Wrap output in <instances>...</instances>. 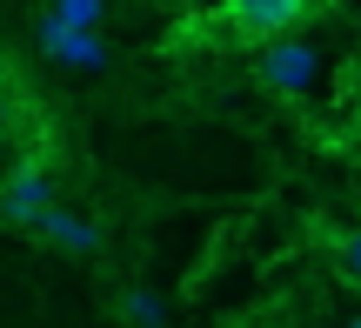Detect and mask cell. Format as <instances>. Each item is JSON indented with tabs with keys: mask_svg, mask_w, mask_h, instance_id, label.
Here are the masks:
<instances>
[{
	"mask_svg": "<svg viewBox=\"0 0 361 328\" xmlns=\"http://www.w3.org/2000/svg\"><path fill=\"white\" fill-rule=\"evenodd\" d=\"M54 201H61V188H54L47 154H20L7 168V181H0V221H7V228H34Z\"/></svg>",
	"mask_w": 361,
	"mask_h": 328,
	"instance_id": "1",
	"label": "cell"
},
{
	"mask_svg": "<svg viewBox=\"0 0 361 328\" xmlns=\"http://www.w3.org/2000/svg\"><path fill=\"white\" fill-rule=\"evenodd\" d=\"M314 74H322V54H314L308 40H288V34L261 40V54H255V80H261L268 94H281V101H301V94L314 87Z\"/></svg>",
	"mask_w": 361,
	"mask_h": 328,
	"instance_id": "2",
	"label": "cell"
},
{
	"mask_svg": "<svg viewBox=\"0 0 361 328\" xmlns=\"http://www.w3.org/2000/svg\"><path fill=\"white\" fill-rule=\"evenodd\" d=\"M308 7H314V0H221V27H228L234 40H247V47H261V40L301 27Z\"/></svg>",
	"mask_w": 361,
	"mask_h": 328,
	"instance_id": "3",
	"label": "cell"
},
{
	"mask_svg": "<svg viewBox=\"0 0 361 328\" xmlns=\"http://www.w3.org/2000/svg\"><path fill=\"white\" fill-rule=\"evenodd\" d=\"M34 228H40L47 241H61V248H74V255H87V248H94V228H87V221H74V214H61V201H54V208L40 214Z\"/></svg>",
	"mask_w": 361,
	"mask_h": 328,
	"instance_id": "4",
	"label": "cell"
},
{
	"mask_svg": "<svg viewBox=\"0 0 361 328\" xmlns=\"http://www.w3.org/2000/svg\"><path fill=\"white\" fill-rule=\"evenodd\" d=\"M328 268H335L348 288H361V228H335V235H328Z\"/></svg>",
	"mask_w": 361,
	"mask_h": 328,
	"instance_id": "5",
	"label": "cell"
},
{
	"mask_svg": "<svg viewBox=\"0 0 361 328\" xmlns=\"http://www.w3.org/2000/svg\"><path fill=\"white\" fill-rule=\"evenodd\" d=\"M47 13H54L61 27H74V34H87V27L101 20V0H54Z\"/></svg>",
	"mask_w": 361,
	"mask_h": 328,
	"instance_id": "6",
	"label": "cell"
},
{
	"mask_svg": "<svg viewBox=\"0 0 361 328\" xmlns=\"http://www.w3.org/2000/svg\"><path fill=\"white\" fill-rule=\"evenodd\" d=\"M0 134H7V101H0Z\"/></svg>",
	"mask_w": 361,
	"mask_h": 328,
	"instance_id": "7",
	"label": "cell"
},
{
	"mask_svg": "<svg viewBox=\"0 0 361 328\" xmlns=\"http://www.w3.org/2000/svg\"><path fill=\"white\" fill-rule=\"evenodd\" d=\"M348 328H361V322H348Z\"/></svg>",
	"mask_w": 361,
	"mask_h": 328,
	"instance_id": "8",
	"label": "cell"
},
{
	"mask_svg": "<svg viewBox=\"0 0 361 328\" xmlns=\"http://www.w3.org/2000/svg\"><path fill=\"white\" fill-rule=\"evenodd\" d=\"M0 141H7V134H0Z\"/></svg>",
	"mask_w": 361,
	"mask_h": 328,
	"instance_id": "9",
	"label": "cell"
}]
</instances>
